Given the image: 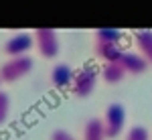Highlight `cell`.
I'll return each instance as SVG.
<instances>
[{
	"mask_svg": "<svg viewBox=\"0 0 152 140\" xmlns=\"http://www.w3.org/2000/svg\"><path fill=\"white\" fill-rule=\"evenodd\" d=\"M95 53L105 63H120V59L124 55L120 45H112V43H95Z\"/></svg>",
	"mask_w": 152,
	"mask_h": 140,
	"instance_id": "8",
	"label": "cell"
},
{
	"mask_svg": "<svg viewBox=\"0 0 152 140\" xmlns=\"http://www.w3.org/2000/svg\"><path fill=\"white\" fill-rule=\"evenodd\" d=\"M136 45L140 49V55L146 59V63L152 65V31H136Z\"/></svg>",
	"mask_w": 152,
	"mask_h": 140,
	"instance_id": "10",
	"label": "cell"
},
{
	"mask_svg": "<svg viewBox=\"0 0 152 140\" xmlns=\"http://www.w3.org/2000/svg\"><path fill=\"white\" fill-rule=\"evenodd\" d=\"M35 65V61L31 55L26 57H14V59H8L0 65V79L2 83H14L18 79H23L26 73H31Z\"/></svg>",
	"mask_w": 152,
	"mask_h": 140,
	"instance_id": "2",
	"label": "cell"
},
{
	"mask_svg": "<svg viewBox=\"0 0 152 140\" xmlns=\"http://www.w3.org/2000/svg\"><path fill=\"white\" fill-rule=\"evenodd\" d=\"M51 140H75V138L71 136L67 130L57 128V130H53V132H51Z\"/></svg>",
	"mask_w": 152,
	"mask_h": 140,
	"instance_id": "15",
	"label": "cell"
},
{
	"mask_svg": "<svg viewBox=\"0 0 152 140\" xmlns=\"http://www.w3.org/2000/svg\"><path fill=\"white\" fill-rule=\"evenodd\" d=\"M120 65L130 75H140V73H144L148 69V63L140 53H128V51H124V55L120 59Z\"/></svg>",
	"mask_w": 152,
	"mask_h": 140,
	"instance_id": "7",
	"label": "cell"
},
{
	"mask_svg": "<svg viewBox=\"0 0 152 140\" xmlns=\"http://www.w3.org/2000/svg\"><path fill=\"white\" fill-rule=\"evenodd\" d=\"M83 140H105V128L102 118H89L85 122Z\"/></svg>",
	"mask_w": 152,
	"mask_h": 140,
	"instance_id": "9",
	"label": "cell"
},
{
	"mask_svg": "<svg viewBox=\"0 0 152 140\" xmlns=\"http://www.w3.org/2000/svg\"><path fill=\"white\" fill-rule=\"evenodd\" d=\"M122 41V31L120 29H97L95 31V43H112V45H120Z\"/></svg>",
	"mask_w": 152,
	"mask_h": 140,
	"instance_id": "12",
	"label": "cell"
},
{
	"mask_svg": "<svg viewBox=\"0 0 152 140\" xmlns=\"http://www.w3.org/2000/svg\"><path fill=\"white\" fill-rule=\"evenodd\" d=\"M33 37H35V47L39 51V55L43 59H55L61 51V45H59V37L55 29H49V26H39L33 31Z\"/></svg>",
	"mask_w": 152,
	"mask_h": 140,
	"instance_id": "1",
	"label": "cell"
},
{
	"mask_svg": "<svg viewBox=\"0 0 152 140\" xmlns=\"http://www.w3.org/2000/svg\"><path fill=\"white\" fill-rule=\"evenodd\" d=\"M124 75H126V71L124 67L120 65V63H105L104 65V71H102V79L105 83H110V85H116L124 79Z\"/></svg>",
	"mask_w": 152,
	"mask_h": 140,
	"instance_id": "11",
	"label": "cell"
},
{
	"mask_svg": "<svg viewBox=\"0 0 152 140\" xmlns=\"http://www.w3.org/2000/svg\"><path fill=\"white\" fill-rule=\"evenodd\" d=\"M0 83H2V79H0Z\"/></svg>",
	"mask_w": 152,
	"mask_h": 140,
	"instance_id": "16",
	"label": "cell"
},
{
	"mask_svg": "<svg viewBox=\"0 0 152 140\" xmlns=\"http://www.w3.org/2000/svg\"><path fill=\"white\" fill-rule=\"evenodd\" d=\"M8 112H10V95L0 89V126L8 120Z\"/></svg>",
	"mask_w": 152,
	"mask_h": 140,
	"instance_id": "13",
	"label": "cell"
},
{
	"mask_svg": "<svg viewBox=\"0 0 152 140\" xmlns=\"http://www.w3.org/2000/svg\"><path fill=\"white\" fill-rule=\"evenodd\" d=\"M33 47H35V37L33 35H28V33H16L10 39H6L2 51H4V55H8V59H14V57H26Z\"/></svg>",
	"mask_w": 152,
	"mask_h": 140,
	"instance_id": "4",
	"label": "cell"
},
{
	"mask_svg": "<svg viewBox=\"0 0 152 140\" xmlns=\"http://www.w3.org/2000/svg\"><path fill=\"white\" fill-rule=\"evenodd\" d=\"M126 140H150V134L144 126H132L126 134Z\"/></svg>",
	"mask_w": 152,
	"mask_h": 140,
	"instance_id": "14",
	"label": "cell"
},
{
	"mask_svg": "<svg viewBox=\"0 0 152 140\" xmlns=\"http://www.w3.org/2000/svg\"><path fill=\"white\" fill-rule=\"evenodd\" d=\"M49 79H51L55 89H67V87L73 85L75 73H73V69H71L67 63H57V65H53Z\"/></svg>",
	"mask_w": 152,
	"mask_h": 140,
	"instance_id": "6",
	"label": "cell"
},
{
	"mask_svg": "<svg viewBox=\"0 0 152 140\" xmlns=\"http://www.w3.org/2000/svg\"><path fill=\"white\" fill-rule=\"evenodd\" d=\"M104 128H105V138H116L120 132L124 130L126 124V110L122 104H110L104 112Z\"/></svg>",
	"mask_w": 152,
	"mask_h": 140,
	"instance_id": "3",
	"label": "cell"
},
{
	"mask_svg": "<svg viewBox=\"0 0 152 140\" xmlns=\"http://www.w3.org/2000/svg\"><path fill=\"white\" fill-rule=\"evenodd\" d=\"M97 85V71L94 67H83L75 73V79L71 85V92L77 97H87Z\"/></svg>",
	"mask_w": 152,
	"mask_h": 140,
	"instance_id": "5",
	"label": "cell"
}]
</instances>
